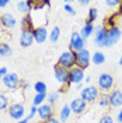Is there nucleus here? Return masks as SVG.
Wrapping results in <instances>:
<instances>
[{
    "mask_svg": "<svg viewBox=\"0 0 122 123\" xmlns=\"http://www.w3.org/2000/svg\"><path fill=\"white\" fill-rule=\"evenodd\" d=\"M97 84H98V90L100 92H109L114 90V85H115V78L112 74L109 73H101L97 80Z\"/></svg>",
    "mask_w": 122,
    "mask_h": 123,
    "instance_id": "nucleus-1",
    "label": "nucleus"
},
{
    "mask_svg": "<svg viewBox=\"0 0 122 123\" xmlns=\"http://www.w3.org/2000/svg\"><path fill=\"white\" fill-rule=\"evenodd\" d=\"M58 64L62 66V67H65V69H68V70H72L73 67H76V52L75 50H70V49L65 50L59 56Z\"/></svg>",
    "mask_w": 122,
    "mask_h": 123,
    "instance_id": "nucleus-2",
    "label": "nucleus"
},
{
    "mask_svg": "<svg viewBox=\"0 0 122 123\" xmlns=\"http://www.w3.org/2000/svg\"><path fill=\"white\" fill-rule=\"evenodd\" d=\"M98 95H100L98 87L91 85V84L86 85L83 90L80 91V98H81L84 102H87V104H94V102H97Z\"/></svg>",
    "mask_w": 122,
    "mask_h": 123,
    "instance_id": "nucleus-3",
    "label": "nucleus"
},
{
    "mask_svg": "<svg viewBox=\"0 0 122 123\" xmlns=\"http://www.w3.org/2000/svg\"><path fill=\"white\" fill-rule=\"evenodd\" d=\"M20 83H21V80H20V77H18L17 73H7L6 76L3 77V80H1V84H3V87L7 91L18 90L20 88Z\"/></svg>",
    "mask_w": 122,
    "mask_h": 123,
    "instance_id": "nucleus-4",
    "label": "nucleus"
},
{
    "mask_svg": "<svg viewBox=\"0 0 122 123\" xmlns=\"http://www.w3.org/2000/svg\"><path fill=\"white\" fill-rule=\"evenodd\" d=\"M7 113L11 119L14 120H21L25 117V108L21 102H13L10 104V106L7 109Z\"/></svg>",
    "mask_w": 122,
    "mask_h": 123,
    "instance_id": "nucleus-5",
    "label": "nucleus"
},
{
    "mask_svg": "<svg viewBox=\"0 0 122 123\" xmlns=\"http://www.w3.org/2000/svg\"><path fill=\"white\" fill-rule=\"evenodd\" d=\"M69 49L70 50H75V52H80L86 49V39L81 38L80 32L73 31L72 35H70V42H69Z\"/></svg>",
    "mask_w": 122,
    "mask_h": 123,
    "instance_id": "nucleus-6",
    "label": "nucleus"
},
{
    "mask_svg": "<svg viewBox=\"0 0 122 123\" xmlns=\"http://www.w3.org/2000/svg\"><path fill=\"white\" fill-rule=\"evenodd\" d=\"M90 63H91V53H90L88 49H83L80 52H76V66L77 67L86 70V69H88Z\"/></svg>",
    "mask_w": 122,
    "mask_h": 123,
    "instance_id": "nucleus-7",
    "label": "nucleus"
},
{
    "mask_svg": "<svg viewBox=\"0 0 122 123\" xmlns=\"http://www.w3.org/2000/svg\"><path fill=\"white\" fill-rule=\"evenodd\" d=\"M121 28L116 25V27H111L107 28V37H105V48H111L114 46L119 39H121Z\"/></svg>",
    "mask_w": 122,
    "mask_h": 123,
    "instance_id": "nucleus-8",
    "label": "nucleus"
},
{
    "mask_svg": "<svg viewBox=\"0 0 122 123\" xmlns=\"http://www.w3.org/2000/svg\"><path fill=\"white\" fill-rule=\"evenodd\" d=\"M84 78H86V73H84L83 69H80V67H73V69L69 71V83L66 85L70 87L72 84H80V83H84Z\"/></svg>",
    "mask_w": 122,
    "mask_h": 123,
    "instance_id": "nucleus-9",
    "label": "nucleus"
},
{
    "mask_svg": "<svg viewBox=\"0 0 122 123\" xmlns=\"http://www.w3.org/2000/svg\"><path fill=\"white\" fill-rule=\"evenodd\" d=\"M105 37H107V27L101 24L95 27L94 31V45L98 48H105Z\"/></svg>",
    "mask_w": 122,
    "mask_h": 123,
    "instance_id": "nucleus-10",
    "label": "nucleus"
},
{
    "mask_svg": "<svg viewBox=\"0 0 122 123\" xmlns=\"http://www.w3.org/2000/svg\"><path fill=\"white\" fill-rule=\"evenodd\" d=\"M0 27L3 30H13L17 27V18L11 13H3L0 14Z\"/></svg>",
    "mask_w": 122,
    "mask_h": 123,
    "instance_id": "nucleus-11",
    "label": "nucleus"
},
{
    "mask_svg": "<svg viewBox=\"0 0 122 123\" xmlns=\"http://www.w3.org/2000/svg\"><path fill=\"white\" fill-rule=\"evenodd\" d=\"M69 71L70 70L65 69V67H62L59 66L58 63L54 66V74H55V78H56V81L62 85H66L69 83Z\"/></svg>",
    "mask_w": 122,
    "mask_h": 123,
    "instance_id": "nucleus-12",
    "label": "nucleus"
},
{
    "mask_svg": "<svg viewBox=\"0 0 122 123\" xmlns=\"http://www.w3.org/2000/svg\"><path fill=\"white\" fill-rule=\"evenodd\" d=\"M38 117L41 122H46V120H49V119H52L55 117V111H54V106L52 105H49V104H44V105H41L38 106Z\"/></svg>",
    "mask_w": 122,
    "mask_h": 123,
    "instance_id": "nucleus-13",
    "label": "nucleus"
},
{
    "mask_svg": "<svg viewBox=\"0 0 122 123\" xmlns=\"http://www.w3.org/2000/svg\"><path fill=\"white\" fill-rule=\"evenodd\" d=\"M69 106H70V109H72V113L80 116L87 111V102H84L80 97H77V98H75V99H72V102L69 104Z\"/></svg>",
    "mask_w": 122,
    "mask_h": 123,
    "instance_id": "nucleus-14",
    "label": "nucleus"
},
{
    "mask_svg": "<svg viewBox=\"0 0 122 123\" xmlns=\"http://www.w3.org/2000/svg\"><path fill=\"white\" fill-rule=\"evenodd\" d=\"M32 34H34V41H35L37 43H44L46 39L49 38V32H48L45 25H38V27H35V30L32 31Z\"/></svg>",
    "mask_w": 122,
    "mask_h": 123,
    "instance_id": "nucleus-15",
    "label": "nucleus"
},
{
    "mask_svg": "<svg viewBox=\"0 0 122 123\" xmlns=\"http://www.w3.org/2000/svg\"><path fill=\"white\" fill-rule=\"evenodd\" d=\"M34 34L31 30H21L20 32V46L21 48H30L32 43H34Z\"/></svg>",
    "mask_w": 122,
    "mask_h": 123,
    "instance_id": "nucleus-16",
    "label": "nucleus"
},
{
    "mask_svg": "<svg viewBox=\"0 0 122 123\" xmlns=\"http://www.w3.org/2000/svg\"><path fill=\"white\" fill-rule=\"evenodd\" d=\"M109 106L122 108V91L118 88H114L109 92Z\"/></svg>",
    "mask_w": 122,
    "mask_h": 123,
    "instance_id": "nucleus-17",
    "label": "nucleus"
},
{
    "mask_svg": "<svg viewBox=\"0 0 122 123\" xmlns=\"http://www.w3.org/2000/svg\"><path fill=\"white\" fill-rule=\"evenodd\" d=\"M32 4H34V1H31V0H18V1L15 3L17 10H18L20 13H23L24 15L31 14V11H32Z\"/></svg>",
    "mask_w": 122,
    "mask_h": 123,
    "instance_id": "nucleus-18",
    "label": "nucleus"
},
{
    "mask_svg": "<svg viewBox=\"0 0 122 123\" xmlns=\"http://www.w3.org/2000/svg\"><path fill=\"white\" fill-rule=\"evenodd\" d=\"M94 31H95V27H94V24L84 23V25L81 27V30L79 31V32H80V35H81V38L87 41V39L90 38L91 35H94Z\"/></svg>",
    "mask_w": 122,
    "mask_h": 123,
    "instance_id": "nucleus-19",
    "label": "nucleus"
},
{
    "mask_svg": "<svg viewBox=\"0 0 122 123\" xmlns=\"http://www.w3.org/2000/svg\"><path fill=\"white\" fill-rule=\"evenodd\" d=\"M20 24H21V30H25V28L27 30H31V31L35 30V24H34V20H32V14L23 15Z\"/></svg>",
    "mask_w": 122,
    "mask_h": 123,
    "instance_id": "nucleus-20",
    "label": "nucleus"
},
{
    "mask_svg": "<svg viewBox=\"0 0 122 123\" xmlns=\"http://www.w3.org/2000/svg\"><path fill=\"white\" fill-rule=\"evenodd\" d=\"M70 115H72V109H70V106L69 105H63V106L61 108V111H59V120H61V123H66L69 120V117H70Z\"/></svg>",
    "mask_w": 122,
    "mask_h": 123,
    "instance_id": "nucleus-21",
    "label": "nucleus"
},
{
    "mask_svg": "<svg viewBox=\"0 0 122 123\" xmlns=\"http://www.w3.org/2000/svg\"><path fill=\"white\" fill-rule=\"evenodd\" d=\"M104 62H105V53H104L102 50H97V52L91 53V63L93 64L101 66Z\"/></svg>",
    "mask_w": 122,
    "mask_h": 123,
    "instance_id": "nucleus-22",
    "label": "nucleus"
},
{
    "mask_svg": "<svg viewBox=\"0 0 122 123\" xmlns=\"http://www.w3.org/2000/svg\"><path fill=\"white\" fill-rule=\"evenodd\" d=\"M97 104H98L100 108H108L109 106V94H107V92H100Z\"/></svg>",
    "mask_w": 122,
    "mask_h": 123,
    "instance_id": "nucleus-23",
    "label": "nucleus"
},
{
    "mask_svg": "<svg viewBox=\"0 0 122 123\" xmlns=\"http://www.w3.org/2000/svg\"><path fill=\"white\" fill-rule=\"evenodd\" d=\"M11 53H13L11 46L8 45L7 42L0 41V56H1V57H7V56H10Z\"/></svg>",
    "mask_w": 122,
    "mask_h": 123,
    "instance_id": "nucleus-24",
    "label": "nucleus"
},
{
    "mask_svg": "<svg viewBox=\"0 0 122 123\" xmlns=\"http://www.w3.org/2000/svg\"><path fill=\"white\" fill-rule=\"evenodd\" d=\"M48 98V92H45V94H35L34 95V98H32V105L34 106H41V105H44L45 102L44 101Z\"/></svg>",
    "mask_w": 122,
    "mask_h": 123,
    "instance_id": "nucleus-25",
    "label": "nucleus"
},
{
    "mask_svg": "<svg viewBox=\"0 0 122 123\" xmlns=\"http://www.w3.org/2000/svg\"><path fill=\"white\" fill-rule=\"evenodd\" d=\"M98 17V8L97 7H90L88 8V13H87V18H86V23L93 24Z\"/></svg>",
    "mask_w": 122,
    "mask_h": 123,
    "instance_id": "nucleus-26",
    "label": "nucleus"
},
{
    "mask_svg": "<svg viewBox=\"0 0 122 123\" xmlns=\"http://www.w3.org/2000/svg\"><path fill=\"white\" fill-rule=\"evenodd\" d=\"M59 38H61V28L58 27V25H55L54 28H52V31L49 32V41L52 42V43H56L58 41H59Z\"/></svg>",
    "mask_w": 122,
    "mask_h": 123,
    "instance_id": "nucleus-27",
    "label": "nucleus"
},
{
    "mask_svg": "<svg viewBox=\"0 0 122 123\" xmlns=\"http://www.w3.org/2000/svg\"><path fill=\"white\" fill-rule=\"evenodd\" d=\"M10 106V98L6 94L0 92V111H7Z\"/></svg>",
    "mask_w": 122,
    "mask_h": 123,
    "instance_id": "nucleus-28",
    "label": "nucleus"
},
{
    "mask_svg": "<svg viewBox=\"0 0 122 123\" xmlns=\"http://www.w3.org/2000/svg\"><path fill=\"white\" fill-rule=\"evenodd\" d=\"M46 84L44 83V81H37L35 84H34V91H35V94H45L46 92Z\"/></svg>",
    "mask_w": 122,
    "mask_h": 123,
    "instance_id": "nucleus-29",
    "label": "nucleus"
},
{
    "mask_svg": "<svg viewBox=\"0 0 122 123\" xmlns=\"http://www.w3.org/2000/svg\"><path fill=\"white\" fill-rule=\"evenodd\" d=\"M46 99H48V104H49V105L54 106L55 104L58 102V99H59V92L54 91V92H51V94H48V98H46Z\"/></svg>",
    "mask_w": 122,
    "mask_h": 123,
    "instance_id": "nucleus-30",
    "label": "nucleus"
},
{
    "mask_svg": "<svg viewBox=\"0 0 122 123\" xmlns=\"http://www.w3.org/2000/svg\"><path fill=\"white\" fill-rule=\"evenodd\" d=\"M44 7H45V3H44V1H34V4H32V11H35V13L44 11Z\"/></svg>",
    "mask_w": 122,
    "mask_h": 123,
    "instance_id": "nucleus-31",
    "label": "nucleus"
},
{
    "mask_svg": "<svg viewBox=\"0 0 122 123\" xmlns=\"http://www.w3.org/2000/svg\"><path fill=\"white\" fill-rule=\"evenodd\" d=\"M122 1H119V0H105V6L109 8H115V7H119L121 6Z\"/></svg>",
    "mask_w": 122,
    "mask_h": 123,
    "instance_id": "nucleus-32",
    "label": "nucleus"
},
{
    "mask_svg": "<svg viewBox=\"0 0 122 123\" xmlns=\"http://www.w3.org/2000/svg\"><path fill=\"white\" fill-rule=\"evenodd\" d=\"M98 123H114V119H112V116L111 115L105 113V115H102L98 119Z\"/></svg>",
    "mask_w": 122,
    "mask_h": 123,
    "instance_id": "nucleus-33",
    "label": "nucleus"
},
{
    "mask_svg": "<svg viewBox=\"0 0 122 123\" xmlns=\"http://www.w3.org/2000/svg\"><path fill=\"white\" fill-rule=\"evenodd\" d=\"M63 10H65L69 15H76V10L70 6V3H66V4L63 6Z\"/></svg>",
    "mask_w": 122,
    "mask_h": 123,
    "instance_id": "nucleus-34",
    "label": "nucleus"
},
{
    "mask_svg": "<svg viewBox=\"0 0 122 123\" xmlns=\"http://www.w3.org/2000/svg\"><path fill=\"white\" fill-rule=\"evenodd\" d=\"M28 88H30V83H28L27 80H21V83H20V88H18V90H20L21 92H24V91H27Z\"/></svg>",
    "mask_w": 122,
    "mask_h": 123,
    "instance_id": "nucleus-35",
    "label": "nucleus"
},
{
    "mask_svg": "<svg viewBox=\"0 0 122 123\" xmlns=\"http://www.w3.org/2000/svg\"><path fill=\"white\" fill-rule=\"evenodd\" d=\"M37 113H38V108L37 106H31V111H30V113H28V119H32L34 116H37Z\"/></svg>",
    "mask_w": 122,
    "mask_h": 123,
    "instance_id": "nucleus-36",
    "label": "nucleus"
},
{
    "mask_svg": "<svg viewBox=\"0 0 122 123\" xmlns=\"http://www.w3.org/2000/svg\"><path fill=\"white\" fill-rule=\"evenodd\" d=\"M8 71H7V69L6 67H0V83H1V80H3V77L7 74Z\"/></svg>",
    "mask_w": 122,
    "mask_h": 123,
    "instance_id": "nucleus-37",
    "label": "nucleus"
},
{
    "mask_svg": "<svg viewBox=\"0 0 122 123\" xmlns=\"http://www.w3.org/2000/svg\"><path fill=\"white\" fill-rule=\"evenodd\" d=\"M116 122L122 123V108L119 109V112H118V115H116Z\"/></svg>",
    "mask_w": 122,
    "mask_h": 123,
    "instance_id": "nucleus-38",
    "label": "nucleus"
},
{
    "mask_svg": "<svg viewBox=\"0 0 122 123\" xmlns=\"http://www.w3.org/2000/svg\"><path fill=\"white\" fill-rule=\"evenodd\" d=\"M8 6V0H0V8H4Z\"/></svg>",
    "mask_w": 122,
    "mask_h": 123,
    "instance_id": "nucleus-39",
    "label": "nucleus"
},
{
    "mask_svg": "<svg viewBox=\"0 0 122 123\" xmlns=\"http://www.w3.org/2000/svg\"><path fill=\"white\" fill-rule=\"evenodd\" d=\"M42 123H61V120L56 119V117H52V119H49V120H46V122H42Z\"/></svg>",
    "mask_w": 122,
    "mask_h": 123,
    "instance_id": "nucleus-40",
    "label": "nucleus"
},
{
    "mask_svg": "<svg viewBox=\"0 0 122 123\" xmlns=\"http://www.w3.org/2000/svg\"><path fill=\"white\" fill-rule=\"evenodd\" d=\"M79 4H80V6H88V4H90V0H80Z\"/></svg>",
    "mask_w": 122,
    "mask_h": 123,
    "instance_id": "nucleus-41",
    "label": "nucleus"
},
{
    "mask_svg": "<svg viewBox=\"0 0 122 123\" xmlns=\"http://www.w3.org/2000/svg\"><path fill=\"white\" fill-rule=\"evenodd\" d=\"M84 83L87 85H90V83H91V76H86V78H84Z\"/></svg>",
    "mask_w": 122,
    "mask_h": 123,
    "instance_id": "nucleus-42",
    "label": "nucleus"
},
{
    "mask_svg": "<svg viewBox=\"0 0 122 123\" xmlns=\"http://www.w3.org/2000/svg\"><path fill=\"white\" fill-rule=\"evenodd\" d=\"M28 122H30V119H28V116H25L24 119H21V120H18L17 123H28Z\"/></svg>",
    "mask_w": 122,
    "mask_h": 123,
    "instance_id": "nucleus-43",
    "label": "nucleus"
},
{
    "mask_svg": "<svg viewBox=\"0 0 122 123\" xmlns=\"http://www.w3.org/2000/svg\"><path fill=\"white\" fill-rule=\"evenodd\" d=\"M84 87H83V83H80V84H77L76 85V91H81Z\"/></svg>",
    "mask_w": 122,
    "mask_h": 123,
    "instance_id": "nucleus-44",
    "label": "nucleus"
},
{
    "mask_svg": "<svg viewBox=\"0 0 122 123\" xmlns=\"http://www.w3.org/2000/svg\"><path fill=\"white\" fill-rule=\"evenodd\" d=\"M116 15L118 17H122V3H121V6H119V10L116 11Z\"/></svg>",
    "mask_w": 122,
    "mask_h": 123,
    "instance_id": "nucleus-45",
    "label": "nucleus"
},
{
    "mask_svg": "<svg viewBox=\"0 0 122 123\" xmlns=\"http://www.w3.org/2000/svg\"><path fill=\"white\" fill-rule=\"evenodd\" d=\"M44 3H45V7H51V4H52V3H51V1H49V0H44Z\"/></svg>",
    "mask_w": 122,
    "mask_h": 123,
    "instance_id": "nucleus-46",
    "label": "nucleus"
},
{
    "mask_svg": "<svg viewBox=\"0 0 122 123\" xmlns=\"http://www.w3.org/2000/svg\"><path fill=\"white\" fill-rule=\"evenodd\" d=\"M118 63H119V64H121V66H122V56H121V57H119V60H118Z\"/></svg>",
    "mask_w": 122,
    "mask_h": 123,
    "instance_id": "nucleus-47",
    "label": "nucleus"
},
{
    "mask_svg": "<svg viewBox=\"0 0 122 123\" xmlns=\"http://www.w3.org/2000/svg\"><path fill=\"white\" fill-rule=\"evenodd\" d=\"M0 123H3V122H0Z\"/></svg>",
    "mask_w": 122,
    "mask_h": 123,
    "instance_id": "nucleus-48",
    "label": "nucleus"
}]
</instances>
